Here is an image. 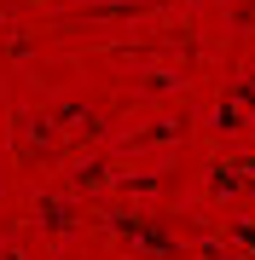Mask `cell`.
Instances as JSON below:
<instances>
[{
  "label": "cell",
  "instance_id": "6da1fadb",
  "mask_svg": "<svg viewBox=\"0 0 255 260\" xmlns=\"http://www.w3.org/2000/svg\"><path fill=\"white\" fill-rule=\"evenodd\" d=\"M110 225H116V232H128L133 243H145V249H157V254H174V237L157 232L151 220H145V225H139V220H110Z\"/></svg>",
  "mask_w": 255,
  "mask_h": 260
},
{
  "label": "cell",
  "instance_id": "7a4b0ae2",
  "mask_svg": "<svg viewBox=\"0 0 255 260\" xmlns=\"http://www.w3.org/2000/svg\"><path fill=\"white\" fill-rule=\"evenodd\" d=\"M238 249H249V254H255V225H238Z\"/></svg>",
  "mask_w": 255,
  "mask_h": 260
}]
</instances>
